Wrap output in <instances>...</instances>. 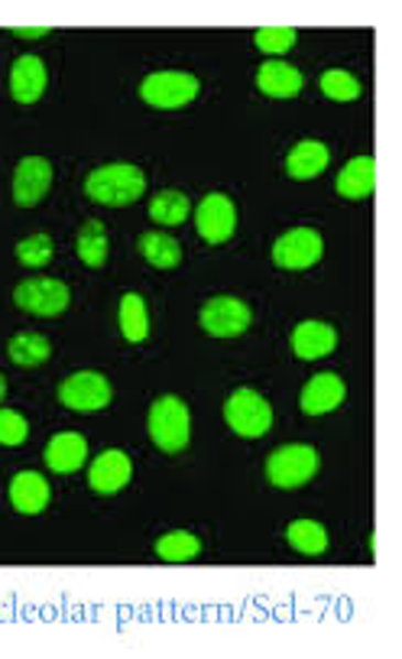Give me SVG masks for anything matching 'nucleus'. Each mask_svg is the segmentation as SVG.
<instances>
[{"mask_svg": "<svg viewBox=\"0 0 402 659\" xmlns=\"http://www.w3.org/2000/svg\"><path fill=\"white\" fill-rule=\"evenodd\" d=\"M146 192V173L133 163H108L85 176V195L108 208H127Z\"/></svg>", "mask_w": 402, "mask_h": 659, "instance_id": "f257e3e1", "label": "nucleus"}, {"mask_svg": "<svg viewBox=\"0 0 402 659\" xmlns=\"http://www.w3.org/2000/svg\"><path fill=\"white\" fill-rule=\"evenodd\" d=\"M146 429H150V439L160 452L175 455L188 445L192 439V413L185 407L182 397L166 393L160 397L153 407H150V417H146Z\"/></svg>", "mask_w": 402, "mask_h": 659, "instance_id": "f03ea898", "label": "nucleus"}, {"mask_svg": "<svg viewBox=\"0 0 402 659\" xmlns=\"http://www.w3.org/2000/svg\"><path fill=\"white\" fill-rule=\"evenodd\" d=\"M202 95V82L192 72H150L140 82L143 105L156 111H178Z\"/></svg>", "mask_w": 402, "mask_h": 659, "instance_id": "7ed1b4c3", "label": "nucleus"}, {"mask_svg": "<svg viewBox=\"0 0 402 659\" xmlns=\"http://www.w3.org/2000/svg\"><path fill=\"white\" fill-rule=\"evenodd\" d=\"M225 422L240 439H263L273 429V407L263 393L240 387L225 403Z\"/></svg>", "mask_w": 402, "mask_h": 659, "instance_id": "20e7f679", "label": "nucleus"}, {"mask_svg": "<svg viewBox=\"0 0 402 659\" xmlns=\"http://www.w3.org/2000/svg\"><path fill=\"white\" fill-rule=\"evenodd\" d=\"M318 475V452L312 445H283L276 452H270L267 458V480L273 487L295 490L305 487L308 480Z\"/></svg>", "mask_w": 402, "mask_h": 659, "instance_id": "39448f33", "label": "nucleus"}, {"mask_svg": "<svg viewBox=\"0 0 402 659\" xmlns=\"http://www.w3.org/2000/svg\"><path fill=\"white\" fill-rule=\"evenodd\" d=\"M111 397V380L98 370H78L58 383V403L75 413H101L108 410Z\"/></svg>", "mask_w": 402, "mask_h": 659, "instance_id": "423d86ee", "label": "nucleus"}, {"mask_svg": "<svg viewBox=\"0 0 402 659\" xmlns=\"http://www.w3.org/2000/svg\"><path fill=\"white\" fill-rule=\"evenodd\" d=\"M13 302L30 312V315H40V318H56L62 315L68 305H72V293L62 280L53 277H36V280H23L17 290H13Z\"/></svg>", "mask_w": 402, "mask_h": 659, "instance_id": "0eeeda50", "label": "nucleus"}, {"mask_svg": "<svg viewBox=\"0 0 402 659\" xmlns=\"http://www.w3.org/2000/svg\"><path fill=\"white\" fill-rule=\"evenodd\" d=\"M198 322L211 338H237L250 328L253 309L237 296H211L202 305Z\"/></svg>", "mask_w": 402, "mask_h": 659, "instance_id": "6e6552de", "label": "nucleus"}, {"mask_svg": "<svg viewBox=\"0 0 402 659\" xmlns=\"http://www.w3.org/2000/svg\"><path fill=\"white\" fill-rule=\"evenodd\" d=\"M195 228L205 244H225L237 231V208L225 192H208L195 208Z\"/></svg>", "mask_w": 402, "mask_h": 659, "instance_id": "1a4fd4ad", "label": "nucleus"}, {"mask_svg": "<svg viewBox=\"0 0 402 659\" xmlns=\"http://www.w3.org/2000/svg\"><path fill=\"white\" fill-rule=\"evenodd\" d=\"M325 240L315 228H292L273 244V263L283 270H308L322 260Z\"/></svg>", "mask_w": 402, "mask_h": 659, "instance_id": "9d476101", "label": "nucleus"}, {"mask_svg": "<svg viewBox=\"0 0 402 659\" xmlns=\"http://www.w3.org/2000/svg\"><path fill=\"white\" fill-rule=\"evenodd\" d=\"M53 188V163L46 156H26L17 163L13 173V202L20 208H33L40 205Z\"/></svg>", "mask_w": 402, "mask_h": 659, "instance_id": "9b49d317", "label": "nucleus"}, {"mask_svg": "<svg viewBox=\"0 0 402 659\" xmlns=\"http://www.w3.org/2000/svg\"><path fill=\"white\" fill-rule=\"evenodd\" d=\"M347 387L341 380V374H332V370H322L315 374L305 387H302V413L305 417H325V413H335L341 403H345Z\"/></svg>", "mask_w": 402, "mask_h": 659, "instance_id": "f8f14e48", "label": "nucleus"}, {"mask_svg": "<svg viewBox=\"0 0 402 659\" xmlns=\"http://www.w3.org/2000/svg\"><path fill=\"white\" fill-rule=\"evenodd\" d=\"M133 478V462L127 452L120 449H108L101 452L95 462H91V472H88V487L101 497H111V494H120L127 484Z\"/></svg>", "mask_w": 402, "mask_h": 659, "instance_id": "ddd939ff", "label": "nucleus"}, {"mask_svg": "<svg viewBox=\"0 0 402 659\" xmlns=\"http://www.w3.org/2000/svg\"><path fill=\"white\" fill-rule=\"evenodd\" d=\"M46 85H50V72H46V62L40 56L26 53V56H20L10 65V95H13V101L36 105L46 95Z\"/></svg>", "mask_w": 402, "mask_h": 659, "instance_id": "4468645a", "label": "nucleus"}, {"mask_svg": "<svg viewBox=\"0 0 402 659\" xmlns=\"http://www.w3.org/2000/svg\"><path fill=\"white\" fill-rule=\"evenodd\" d=\"M289 345H292L295 358L302 360L328 358V355L338 348V332H335V325H328V322H315V318H308V322H298V325L292 328Z\"/></svg>", "mask_w": 402, "mask_h": 659, "instance_id": "2eb2a0df", "label": "nucleus"}, {"mask_svg": "<svg viewBox=\"0 0 402 659\" xmlns=\"http://www.w3.org/2000/svg\"><path fill=\"white\" fill-rule=\"evenodd\" d=\"M88 462V439L82 432H56L46 445V465L56 475H75Z\"/></svg>", "mask_w": 402, "mask_h": 659, "instance_id": "dca6fc26", "label": "nucleus"}, {"mask_svg": "<svg viewBox=\"0 0 402 659\" xmlns=\"http://www.w3.org/2000/svg\"><path fill=\"white\" fill-rule=\"evenodd\" d=\"M257 88L267 98H295L305 88V75L286 60H267L257 68Z\"/></svg>", "mask_w": 402, "mask_h": 659, "instance_id": "f3484780", "label": "nucleus"}, {"mask_svg": "<svg viewBox=\"0 0 402 659\" xmlns=\"http://www.w3.org/2000/svg\"><path fill=\"white\" fill-rule=\"evenodd\" d=\"M10 504L17 514L36 517L50 507V480L43 478L40 472H20L10 480Z\"/></svg>", "mask_w": 402, "mask_h": 659, "instance_id": "a211bd4d", "label": "nucleus"}, {"mask_svg": "<svg viewBox=\"0 0 402 659\" xmlns=\"http://www.w3.org/2000/svg\"><path fill=\"white\" fill-rule=\"evenodd\" d=\"M332 163V150L322 140H298L286 156V173L292 180L305 182L322 176Z\"/></svg>", "mask_w": 402, "mask_h": 659, "instance_id": "6ab92c4d", "label": "nucleus"}, {"mask_svg": "<svg viewBox=\"0 0 402 659\" xmlns=\"http://www.w3.org/2000/svg\"><path fill=\"white\" fill-rule=\"evenodd\" d=\"M373 185H377V163L373 156H354L347 160L338 173V195L341 198H350V202H360V198H370L373 195Z\"/></svg>", "mask_w": 402, "mask_h": 659, "instance_id": "aec40b11", "label": "nucleus"}, {"mask_svg": "<svg viewBox=\"0 0 402 659\" xmlns=\"http://www.w3.org/2000/svg\"><path fill=\"white\" fill-rule=\"evenodd\" d=\"M117 322H120V335L130 345H143L150 338V309L140 293H123L117 305Z\"/></svg>", "mask_w": 402, "mask_h": 659, "instance_id": "412c9836", "label": "nucleus"}, {"mask_svg": "<svg viewBox=\"0 0 402 659\" xmlns=\"http://www.w3.org/2000/svg\"><path fill=\"white\" fill-rule=\"evenodd\" d=\"M78 257H82V263L85 267H91V270H101L105 263H108V253H111V238H108V228L98 222V218H91V222H85L82 225V231H78Z\"/></svg>", "mask_w": 402, "mask_h": 659, "instance_id": "4be33fe9", "label": "nucleus"}, {"mask_svg": "<svg viewBox=\"0 0 402 659\" xmlns=\"http://www.w3.org/2000/svg\"><path fill=\"white\" fill-rule=\"evenodd\" d=\"M7 355H10V360L17 367H43L46 360L53 358V345L40 332H20V335L10 338Z\"/></svg>", "mask_w": 402, "mask_h": 659, "instance_id": "5701e85b", "label": "nucleus"}, {"mask_svg": "<svg viewBox=\"0 0 402 659\" xmlns=\"http://www.w3.org/2000/svg\"><path fill=\"white\" fill-rule=\"evenodd\" d=\"M137 247H140L143 260L156 270H173L182 263V244L166 231H146Z\"/></svg>", "mask_w": 402, "mask_h": 659, "instance_id": "b1692460", "label": "nucleus"}, {"mask_svg": "<svg viewBox=\"0 0 402 659\" xmlns=\"http://www.w3.org/2000/svg\"><path fill=\"white\" fill-rule=\"evenodd\" d=\"M188 215H192V202H188V195L178 192V188H163V192H156L153 202H150V218H153L156 225H163V228H178Z\"/></svg>", "mask_w": 402, "mask_h": 659, "instance_id": "393cba45", "label": "nucleus"}, {"mask_svg": "<svg viewBox=\"0 0 402 659\" xmlns=\"http://www.w3.org/2000/svg\"><path fill=\"white\" fill-rule=\"evenodd\" d=\"M286 540L302 555H325L328 545H332L328 530L322 523H315V520H292L286 530Z\"/></svg>", "mask_w": 402, "mask_h": 659, "instance_id": "a878e982", "label": "nucleus"}, {"mask_svg": "<svg viewBox=\"0 0 402 659\" xmlns=\"http://www.w3.org/2000/svg\"><path fill=\"white\" fill-rule=\"evenodd\" d=\"M156 555L170 565H182L202 555V540L188 530H170L156 540Z\"/></svg>", "mask_w": 402, "mask_h": 659, "instance_id": "bb28decb", "label": "nucleus"}, {"mask_svg": "<svg viewBox=\"0 0 402 659\" xmlns=\"http://www.w3.org/2000/svg\"><path fill=\"white\" fill-rule=\"evenodd\" d=\"M318 85H322L325 98H332V101H341V105H347V101H357V98H360V91H363L360 78H357V75H350L347 68H328V72H322Z\"/></svg>", "mask_w": 402, "mask_h": 659, "instance_id": "cd10ccee", "label": "nucleus"}, {"mask_svg": "<svg viewBox=\"0 0 402 659\" xmlns=\"http://www.w3.org/2000/svg\"><path fill=\"white\" fill-rule=\"evenodd\" d=\"M295 36L298 33L292 26H260L253 33V46L260 53H267L270 60H280V56H286L289 50L295 46Z\"/></svg>", "mask_w": 402, "mask_h": 659, "instance_id": "c85d7f7f", "label": "nucleus"}, {"mask_svg": "<svg viewBox=\"0 0 402 659\" xmlns=\"http://www.w3.org/2000/svg\"><path fill=\"white\" fill-rule=\"evenodd\" d=\"M53 253H56V244H53L50 235H30V238H23L17 244V260L23 267H33V270L46 267L53 260Z\"/></svg>", "mask_w": 402, "mask_h": 659, "instance_id": "c756f323", "label": "nucleus"}, {"mask_svg": "<svg viewBox=\"0 0 402 659\" xmlns=\"http://www.w3.org/2000/svg\"><path fill=\"white\" fill-rule=\"evenodd\" d=\"M30 435V422L23 420L17 410H0V445L20 449Z\"/></svg>", "mask_w": 402, "mask_h": 659, "instance_id": "7c9ffc66", "label": "nucleus"}, {"mask_svg": "<svg viewBox=\"0 0 402 659\" xmlns=\"http://www.w3.org/2000/svg\"><path fill=\"white\" fill-rule=\"evenodd\" d=\"M53 33V26H13V36L20 40H46Z\"/></svg>", "mask_w": 402, "mask_h": 659, "instance_id": "2f4dec72", "label": "nucleus"}, {"mask_svg": "<svg viewBox=\"0 0 402 659\" xmlns=\"http://www.w3.org/2000/svg\"><path fill=\"white\" fill-rule=\"evenodd\" d=\"M7 390H10V387H7V377H3V374H0V403H3V400H7Z\"/></svg>", "mask_w": 402, "mask_h": 659, "instance_id": "473e14b6", "label": "nucleus"}]
</instances>
